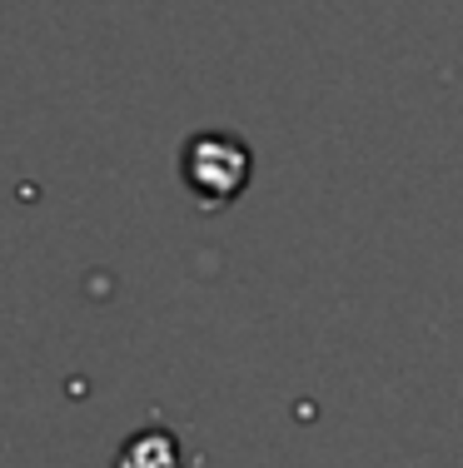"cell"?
<instances>
[{
  "mask_svg": "<svg viewBox=\"0 0 463 468\" xmlns=\"http://www.w3.org/2000/svg\"><path fill=\"white\" fill-rule=\"evenodd\" d=\"M249 180V150L229 135H195L184 144V185L205 199V205H225L235 199Z\"/></svg>",
  "mask_w": 463,
  "mask_h": 468,
  "instance_id": "1",
  "label": "cell"
},
{
  "mask_svg": "<svg viewBox=\"0 0 463 468\" xmlns=\"http://www.w3.org/2000/svg\"><path fill=\"white\" fill-rule=\"evenodd\" d=\"M120 468H174V443L164 439L160 429H150V433H140V439L125 443Z\"/></svg>",
  "mask_w": 463,
  "mask_h": 468,
  "instance_id": "2",
  "label": "cell"
}]
</instances>
